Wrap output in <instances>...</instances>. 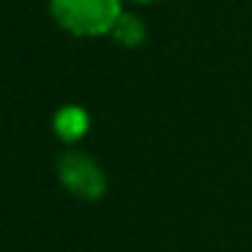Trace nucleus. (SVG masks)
<instances>
[{
	"mask_svg": "<svg viewBox=\"0 0 252 252\" xmlns=\"http://www.w3.org/2000/svg\"><path fill=\"white\" fill-rule=\"evenodd\" d=\"M126 0H47L56 27L76 38H103L112 32Z\"/></svg>",
	"mask_w": 252,
	"mask_h": 252,
	"instance_id": "1",
	"label": "nucleus"
},
{
	"mask_svg": "<svg viewBox=\"0 0 252 252\" xmlns=\"http://www.w3.org/2000/svg\"><path fill=\"white\" fill-rule=\"evenodd\" d=\"M126 3H135V6H147V3H156V0H126Z\"/></svg>",
	"mask_w": 252,
	"mask_h": 252,
	"instance_id": "5",
	"label": "nucleus"
},
{
	"mask_svg": "<svg viewBox=\"0 0 252 252\" xmlns=\"http://www.w3.org/2000/svg\"><path fill=\"white\" fill-rule=\"evenodd\" d=\"M56 176H59L62 188L82 202H97L109 188L100 164L82 150H64L56 158Z\"/></svg>",
	"mask_w": 252,
	"mask_h": 252,
	"instance_id": "2",
	"label": "nucleus"
},
{
	"mask_svg": "<svg viewBox=\"0 0 252 252\" xmlns=\"http://www.w3.org/2000/svg\"><path fill=\"white\" fill-rule=\"evenodd\" d=\"M109 38L118 44V47H126V50H135V47H141L144 41H147V24H144V18L138 15V12H121V18L115 21V27H112V32H109Z\"/></svg>",
	"mask_w": 252,
	"mask_h": 252,
	"instance_id": "4",
	"label": "nucleus"
},
{
	"mask_svg": "<svg viewBox=\"0 0 252 252\" xmlns=\"http://www.w3.org/2000/svg\"><path fill=\"white\" fill-rule=\"evenodd\" d=\"M88 129H91V118L82 106H62L53 115V132L64 144H76L79 138H85Z\"/></svg>",
	"mask_w": 252,
	"mask_h": 252,
	"instance_id": "3",
	"label": "nucleus"
}]
</instances>
